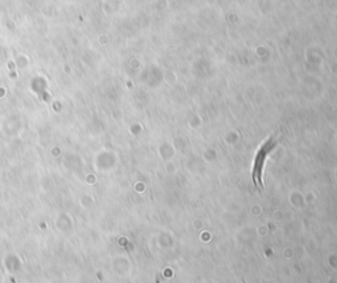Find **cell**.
I'll use <instances>...</instances> for the list:
<instances>
[{
	"label": "cell",
	"instance_id": "obj_1",
	"mask_svg": "<svg viewBox=\"0 0 337 283\" xmlns=\"http://www.w3.org/2000/svg\"><path fill=\"white\" fill-rule=\"evenodd\" d=\"M271 146H273L271 142L265 143V145L258 150V153H257L255 162H254V167H253V182H254L255 187H259V188L263 187V183H262V167H263L265 159H266V157H267L269 150H270V147Z\"/></svg>",
	"mask_w": 337,
	"mask_h": 283
}]
</instances>
